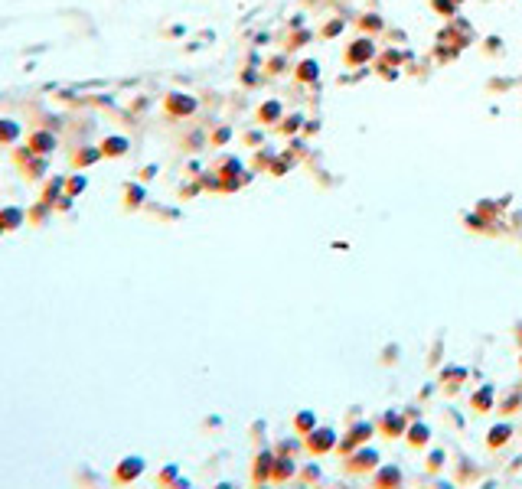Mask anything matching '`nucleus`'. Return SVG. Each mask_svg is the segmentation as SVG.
<instances>
[{"instance_id":"obj_9","label":"nucleus","mask_w":522,"mask_h":489,"mask_svg":"<svg viewBox=\"0 0 522 489\" xmlns=\"http://www.w3.org/2000/svg\"><path fill=\"white\" fill-rule=\"evenodd\" d=\"M101 153H105V157H124V153H127V141H124V137H118V134L105 137V141H101Z\"/></svg>"},{"instance_id":"obj_11","label":"nucleus","mask_w":522,"mask_h":489,"mask_svg":"<svg viewBox=\"0 0 522 489\" xmlns=\"http://www.w3.org/2000/svg\"><path fill=\"white\" fill-rule=\"evenodd\" d=\"M170 111H177V114H186V111H193V98H180V95H173L167 102Z\"/></svg>"},{"instance_id":"obj_12","label":"nucleus","mask_w":522,"mask_h":489,"mask_svg":"<svg viewBox=\"0 0 522 489\" xmlns=\"http://www.w3.org/2000/svg\"><path fill=\"white\" fill-rule=\"evenodd\" d=\"M72 199H76V196L62 193L59 199H56V203H52V209H56V212H72Z\"/></svg>"},{"instance_id":"obj_2","label":"nucleus","mask_w":522,"mask_h":489,"mask_svg":"<svg viewBox=\"0 0 522 489\" xmlns=\"http://www.w3.org/2000/svg\"><path fill=\"white\" fill-rule=\"evenodd\" d=\"M26 147H33V153H42V157H52L56 147H59V134H56L52 127L30 131V134H26Z\"/></svg>"},{"instance_id":"obj_8","label":"nucleus","mask_w":522,"mask_h":489,"mask_svg":"<svg viewBox=\"0 0 522 489\" xmlns=\"http://www.w3.org/2000/svg\"><path fill=\"white\" fill-rule=\"evenodd\" d=\"M105 153H101V147H79L76 153H72V167L76 170H85L92 167V163H98Z\"/></svg>"},{"instance_id":"obj_5","label":"nucleus","mask_w":522,"mask_h":489,"mask_svg":"<svg viewBox=\"0 0 522 489\" xmlns=\"http://www.w3.org/2000/svg\"><path fill=\"white\" fill-rule=\"evenodd\" d=\"M23 137V124L17 118H0V147H13Z\"/></svg>"},{"instance_id":"obj_3","label":"nucleus","mask_w":522,"mask_h":489,"mask_svg":"<svg viewBox=\"0 0 522 489\" xmlns=\"http://www.w3.org/2000/svg\"><path fill=\"white\" fill-rule=\"evenodd\" d=\"M26 225V209L23 206H0V228L4 232H17Z\"/></svg>"},{"instance_id":"obj_7","label":"nucleus","mask_w":522,"mask_h":489,"mask_svg":"<svg viewBox=\"0 0 522 489\" xmlns=\"http://www.w3.org/2000/svg\"><path fill=\"white\" fill-rule=\"evenodd\" d=\"M62 193H66V177H59V173H56V177H50L46 183H42L40 199H42V203H56Z\"/></svg>"},{"instance_id":"obj_10","label":"nucleus","mask_w":522,"mask_h":489,"mask_svg":"<svg viewBox=\"0 0 522 489\" xmlns=\"http://www.w3.org/2000/svg\"><path fill=\"white\" fill-rule=\"evenodd\" d=\"M85 189H88V177H85L82 170H79V173H69L66 177V193L69 196H82Z\"/></svg>"},{"instance_id":"obj_13","label":"nucleus","mask_w":522,"mask_h":489,"mask_svg":"<svg viewBox=\"0 0 522 489\" xmlns=\"http://www.w3.org/2000/svg\"><path fill=\"white\" fill-rule=\"evenodd\" d=\"M141 196L144 193L137 189V186H127V206H137V203H141Z\"/></svg>"},{"instance_id":"obj_6","label":"nucleus","mask_w":522,"mask_h":489,"mask_svg":"<svg viewBox=\"0 0 522 489\" xmlns=\"http://www.w3.org/2000/svg\"><path fill=\"white\" fill-rule=\"evenodd\" d=\"M52 216H56L52 203H42V199H36V203L26 209V225H46Z\"/></svg>"},{"instance_id":"obj_1","label":"nucleus","mask_w":522,"mask_h":489,"mask_svg":"<svg viewBox=\"0 0 522 489\" xmlns=\"http://www.w3.org/2000/svg\"><path fill=\"white\" fill-rule=\"evenodd\" d=\"M13 163H17L20 177L26 183H40L46 173H50V157L33 153V147H13Z\"/></svg>"},{"instance_id":"obj_4","label":"nucleus","mask_w":522,"mask_h":489,"mask_svg":"<svg viewBox=\"0 0 522 489\" xmlns=\"http://www.w3.org/2000/svg\"><path fill=\"white\" fill-rule=\"evenodd\" d=\"M141 473H144V460H141V456H124L121 466L115 470V480H118V483H131V480H137Z\"/></svg>"},{"instance_id":"obj_14","label":"nucleus","mask_w":522,"mask_h":489,"mask_svg":"<svg viewBox=\"0 0 522 489\" xmlns=\"http://www.w3.org/2000/svg\"><path fill=\"white\" fill-rule=\"evenodd\" d=\"M0 235H7V232H4V228H0Z\"/></svg>"}]
</instances>
